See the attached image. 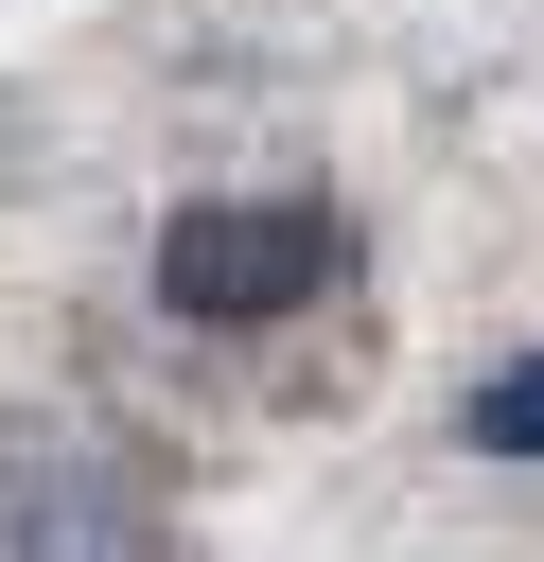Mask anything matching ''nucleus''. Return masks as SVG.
I'll list each match as a JSON object with an SVG mask.
<instances>
[{"instance_id": "nucleus-1", "label": "nucleus", "mask_w": 544, "mask_h": 562, "mask_svg": "<svg viewBox=\"0 0 544 562\" xmlns=\"http://www.w3.org/2000/svg\"><path fill=\"white\" fill-rule=\"evenodd\" d=\"M351 281V211H316V193H193L175 228H158V299L175 316H298V299H333Z\"/></svg>"}, {"instance_id": "nucleus-2", "label": "nucleus", "mask_w": 544, "mask_h": 562, "mask_svg": "<svg viewBox=\"0 0 544 562\" xmlns=\"http://www.w3.org/2000/svg\"><path fill=\"white\" fill-rule=\"evenodd\" d=\"M123 544H140V492H123L88 439L18 422V439H0V562H123Z\"/></svg>"}, {"instance_id": "nucleus-3", "label": "nucleus", "mask_w": 544, "mask_h": 562, "mask_svg": "<svg viewBox=\"0 0 544 562\" xmlns=\"http://www.w3.org/2000/svg\"><path fill=\"white\" fill-rule=\"evenodd\" d=\"M456 439H474V457H544V351H509V369L456 404Z\"/></svg>"}]
</instances>
